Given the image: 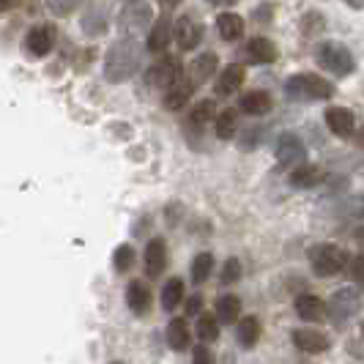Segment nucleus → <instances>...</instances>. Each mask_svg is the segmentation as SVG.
Instances as JSON below:
<instances>
[{"mask_svg": "<svg viewBox=\"0 0 364 364\" xmlns=\"http://www.w3.org/2000/svg\"><path fill=\"white\" fill-rule=\"evenodd\" d=\"M326 127L337 137H350L356 132V118L348 107H328L326 109Z\"/></svg>", "mask_w": 364, "mask_h": 364, "instance_id": "nucleus-11", "label": "nucleus"}, {"mask_svg": "<svg viewBox=\"0 0 364 364\" xmlns=\"http://www.w3.org/2000/svg\"><path fill=\"white\" fill-rule=\"evenodd\" d=\"M200 310H203V299L200 296H192V299L186 301V312H189V315H198Z\"/></svg>", "mask_w": 364, "mask_h": 364, "instance_id": "nucleus-39", "label": "nucleus"}, {"mask_svg": "<svg viewBox=\"0 0 364 364\" xmlns=\"http://www.w3.org/2000/svg\"><path fill=\"white\" fill-rule=\"evenodd\" d=\"M323 178H326V173L318 164H299V167H293L291 173V183L299 186V189H312V186H318Z\"/></svg>", "mask_w": 364, "mask_h": 364, "instance_id": "nucleus-18", "label": "nucleus"}, {"mask_svg": "<svg viewBox=\"0 0 364 364\" xmlns=\"http://www.w3.org/2000/svg\"><path fill=\"white\" fill-rule=\"evenodd\" d=\"M359 307H362L359 293L353 291V288H343V291H337L331 299H328L326 312L331 315V321L343 323V321H348V318H353V315L359 312Z\"/></svg>", "mask_w": 364, "mask_h": 364, "instance_id": "nucleus-5", "label": "nucleus"}, {"mask_svg": "<svg viewBox=\"0 0 364 364\" xmlns=\"http://www.w3.org/2000/svg\"><path fill=\"white\" fill-rule=\"evenodd\" d=\"M296 312H299L301 321H321V318L326 315V304H323V299H318L315 293H301V296L296 299Z\"/></svg>", "mask_w": 364, "mask_h": 364, "instance_id": "nucleus-17", "label": "nucleus"}, {"mask_svg": "<svg viewBox=\"0 0 364 364\" xmlns=\"http://www.w3.org/2000/svg\"><path fill=\"white\" fill-rule=\"evenodd\" d=\"M167 346L173 350H186L189 348V326L181 318H173L167 326Z\"/></svg>", "mask_w": 364, "mask_h": 364, "instance_id": "nucleus-25", "label": "nucleus"}, {"mask_svg": "<svg viewBox=\"0 0 364 364\" xmlns=\"http://www.w3.org/2000/svg\"><path fill=\"white\" fill-rule=\"evenodd\" d=\"M195 91V85L189 82V80H178L173 88H167V96H164V107L167 109H181L186 102H189V96Z\"/></svg>", "mask_w": 364, "mask_h": 364, "instance_id": "nucleus-22", "label": "nucleus"}, {"mask_svg": "<svg viewBox=\"0 0 364 364\" xmlns=\"http://www.w3.org/2000/svg\"><path fill=\"white\" fill-rule=\"evenodd\" d=\"M208 3H214V6H230V3H236V0H208Z\"/></svg>", "mask_w": 364, "mask_h": 364, "instance_id": "nucleus-43", "label": "nucleus"}, {"mask_svg": "<svg viewBox=\"0 0 364 364\" xmlns=\"http://www.w3.org/2000/svg\"><path fill=\"white\" fill-rule=\"evenodd\" d=\"M353 137H356V146L364 148V127L356 129V132H353Z\"/></svg>", "mask_w": 364, "mask_h": 364, "instance_id": "nucleus-41", "label": "nucleus"}, {"mask_svg": "<svg viewBox=\"0 0 364 364\" xmlns=\"http://www.w3.org/2000/svg\"><path fill=\"white\" fill-rule=\"evenodd\" d=\"M293 343L299 350H304V353H323L328 350V337L323 331H318V328H296L293 331Z\"/></svg>", "mask_w": 364, "mask_h": 364, "instance_id": "nucleus-10", "label": "nucleus"}, {"mask_svg": "<svg viewBox=\"0 0 364 364\" xmlns=\"http://www.w3.org/2000/svg\"><path fill=\"white\" fill-rule=\"evenodd\" d=\"M217 31L225 41H236V38L244 36V19L233 11H225L217 17Z\"/></svg>", "mask_w": 364, "mask_h": 364, "instance_id": "nucleus-19", "label": "nucleus"}, {"mask_svg": "<svg viewBox=\"0 0 364 364\" xmlns=\"http://www.w3.org/2000/svg\"><path fill=\"white\" fill-rule=\"evenodd\" d=\"M192 359H195V364H211V350L205 346H198L195 353H192Z\"/></svg>", "mask_w": 364, "mask_h": 364, "instance_id": "nucleus-38", "label": "nucleus"}, {"mask_svg": "<svg viewBox=\"0 0 364 364\" xmlns=\"http://www.w3.org/2000/svg\"><path fill=\"white\" fill-rule=\"evenodd\" d=\"M288 93L296 99H331L334 85L318 74H296L288 80Z\"/></svg>", "mask_w": 364, "mask_h": 364, "instance_id": "nucleus-4", "label": "nucleus"}, {"mask_svg": "<svg viewBox=\"0 0 364 364\" xmlns=\"http://www.w3.org/2000/svg\"><path fill=\"white\" fill-rule=\"evenodd\" d=\"M198 337H200L203 343H217V340H219L217 315H200V323H198Z\"/></svg>", "mask_w": 364, "mask_h": 364, "instance_id": "nucleus-34", "label": "nucleus"}, {"mask_svg": "<svg viewBox=\"0 0 364 364\" xmlns=\"http://www.w3.org/2000/svg\"><path fill=\"white\" fill-rule=\"evenodd\" d=\"M244 77H247V69L241 66V63H230V66H225L222 74H219L217 80V93L219 96H230V93H236L241 85H244Z\"/></svg>", "mask_w": 364, "mask_h": 364, "instance_id": "nucleus-15", "label": "nucleus"}, {"mask_svg": "<svg viewBox=\"0 0 364 364\" xmlns=\"http://www.w3.org/2000/svg\"><path fill=\"white\" fill-rule=\"evenodd\" d=\"M350 9H364V0H346Z\"/></svg>", "mask_w": 364, "mask_h": 364, "instance_id": "nucleus-42", "label": "nucleus"}, {"mask_svg": "<svg viewBox=\"0 0 364 364\" xmlns=\"http://www.w3.org/2000/svg\"><path fill=\"white\" fill-rule=\"evenodd\" d=\"M127 304H129V310L134 312V315H146V312L151 310V288H148L143 279L129 282Z\"/></svg>", "mask_w": 364, "mask_h": 364, "instance_id": "nucleus-13", "label": "nucleus"}, {"mask_svg": "<svg viewBox=\"0 0 364 364\" xmlns=\"http://www.w3.org/2000/svg\"><path fill=\"white\" fill-rule=\"evenodd\" d=\"M241 109L247 115H266L272 109V96L266 91H252L241 99Z\"/></svg>", "mask_w": 364, "mask_h": 364, "instance_id": "nucleus-24", "label": "nucleus"}, {"mask_svg": "<svg viewBox=\"0 0 364 364\" xmlns=\"http://www.w3.org/2000/svg\"><path fill=\"white\" fill-rule=\"evenodd\" d=\"M178 80H181V66H178V60H173V58L156 60L146 72V82L151 88H173Z\"/></svg>", "mask_w": 364, "mask_h": 364, "instance_id": "nucleus-6", "label": "nucleus"}, {"mask_svg": "<svg viewBox=\"0 0 364 364\" xmlns=\"http://www.w3.org/2000/svg\"><path fill=\"white\" fill-rule=\"evenodd\" d=\"M80 3L82 0H47V9L53 11L55 17H66V14H72Z\"/></svg>", "mask_w": 364, "mask_h": 364, "instance_id": "nucleus-35", "label": "nucleus"}, {"mask_svg": "<svg viewBox=\"0 0 364 364\" xmlns=\"http://www.w3.org/2000/svg\"><path fill=\"white\" fill-rule=\"evenodd\" d=\"M304 156H307V151L301 146V140L296 134H282V140L277 146V159H279V164L299 167V164H304Z\"/></svg>", "mask_w": 364, "mask_h": 364, "instance_id": "nucleus-9", "label": "nucleus"}, {"mask_svg": "<svg viewBox=\"0 0 364 364\" xmlns=\"http://www.w3.org/2000/svg\"><path fill=\"white\" fill-rule=\"evenodd\" d=\"M173 38H176L178 50L189 53V50H195V47L200 44L203 25L195 17H181L178 22H176V25H173Z\"/></svg>", "mask_w": 364, "mask_h": 364, "instance_id": "nucleus-7", "label": "nucleus"}, {"mask_svg": "<svg viewBox=\"0 0 364 364\" xmlns=\"http://www.w3.org/2000/svg\"><path fill=\"white\" fill-rule=\"evenodd\" d=\"M164 6H167V9H173V6H178V3H181V0H162Z\"/></svg>", "mask_w": 364, "mask_h": 364, "instance_id": "nucleus-44", "label": "nucleus"}, {"mask_svg": "<svg viewBox=\"0 0 364 364\" xmlns=\"http://www.w3.org/2000/svg\"><path fill=\"white\" fill-rule=\"evenodd\" d=\"M318 63L331 72L334 77H348V74L356 69V60H353V55L348 50L346 44H340V41H326V44H321L318 47Z\"/></svg>", "mask_w": 364, "mask_h": 364, "instance_id": "nucleus-2", "label": "nucleus"}, {"mask_svg": "<svg viewBox=\"0 0 364 364\" xmlns=\"http://www.w3.org/2000/svg\"><path fill=\"white\" fill-rule=\"evenodd\" d=\"M112 364H124V362H112Z\"/></svg>", "mask_w": 364, "mask_h": 364, "instance_id": "nucleus-45", "label": "nucleus"}, {"mask_svg": "<svg viewBox=\"0 0 364 364\" xmlns=\"http://www.w3.org/2000/svg\"><path fill=\"white\" fill-rule=\"evenodd\" d=\"M105 28H107V9H105V3H93L88 14L82 17V31H88L91 36H99Z\"/></svg>", "mask_w": 364, "mask_h": 364, "instance_id": "nucleus-21", "label": "nucleus"}, {"mask_svg": "<svg viewBox=\"0 0 364 364\" xmlns=\"http://www.w3.org/2000/svg\"><path fill=\"white\" fill-rule=\"evenodd\" d=\"M238 277H241V263H238L236 257H230V260L222 266V277H219V279H222L225 285H233Z\"/></svg>", "mask_w": 364, "mask_h": 364, "instance_id": "nucleus-36", "label": "nucleus"}, {"mask_svg": "<svg viewBox=\"0 0 364 364\" xmlns=\"http://www.w3.org/2000/svg\"><path fill=\"white\" fill-rule=\"evenodd\" d=\"M214 118H217V107H214V102L211 99H203L195 105V109L189 112V124L192 127H205V124H214Z\"/></svg>", "mask_w": 364, "mask_h": 364, "instance_id": "nucleus-29", "label": "nucleus"}, {"mask_svg": "<svg viewBox=\"0 0 364 364\" xmlns=\"http://www.w3.org/2000/svg\"><path fill=\"white\" fill-rule=\"evenodd\" d=\"M310 266L318 277H334L348 266V255L334 244H318L310 252Z\"/></svg>", "mask_w": 364, "mask_h": 364, "instance_id": "nucleus-3", "label": "nucleus"}, {"mask_svg": "<svg viewBox=\"0 0 364 364\" xmlns=\"http://www.w3.org/2000/svg\"><path fill=\"white\" fill-rule=\"evenodd\" d=\"M211 269H214V255L211 252H200V255H195L192 260V279L195 282H205L208 277H211Z\"/></svg>", "mask_w": 364, "mask_h": 364, "instance_id": "nucleus-31", "label": "nucleus"}, {"mask_svg": "<svg viewBox=\"0 0 364 364\" xmlns=\"http://www.w3.org/2000/svg\"><path fill=\"white\" fill-rule=\"evenodd\" d=\"M164 266H167V247L162 238H151L146 247V274L154 279L164 272Z\"/></svg>", "mask_w": 364, "mask_h": 364, "instance_id": "nucleus-14", "label": "nucleus"}, {"mask_svg": "<svg viewBox=\"0 0 364 364\" xmlns=\"http://www.w3.org/2000/svg\"><path fill=\"white\" fill-rule=\"evenodd\" d=\"M121 28H127V31H137V28H146L148 22H151V9H148L146 3H140V0H132L127 9H124V14H121Z\"/></svg>", "mask_w": 364, "mask_h": 364, "instance_id": "nucleus-16", "label": "nucleus"}, {"mask_svg": "<svg viewBox=\"0 0 364 364\" xmlns=\"http://www.w3.org/2000/svg\"><path fill=\"white\" fill-rule=\"evenodd\" d=\"M134 250L129 247V244H121L118 250H115V255H112V266H115V272L118 274H127L132 272V266H134Z\"/></svg>", "mask_w": 364, "mask_h": 364, "instance_id": "nucleus-33", "label": "nucleus"}, {"mask_svg": "<svg viewBox=\"0 0 364 364\" xmlns=\"http://www.w3.org/2000/svg\"><path fill=\"white\" fill-rule=\"evenodd\" d=\"M25 47H28V53L33 55V58H44L55 47V28L47 25V22L33 25L28 31V36H25Z\"/></svg>", "mask_w": 364, "mask_h": 364, "instance_id": "nucleus-8", "label": "nucleus"}, {"mask_svg": "<svg viewBox=\"0 0 364 364\" xmlns=\"http://www.w3.org/2000/svg\"><path fill=\"white\" fill-rule=\"evenodd\" d=\"M337 214L348 219H364V195L346 198L343 203H337Z\"/></svg>", "mask_w": 364, "mask_h": 364, "instance_id": "nucleus-32", "label": "nucleus"}, {"mask_svg": "<svg viewBox=\"0 0 364 364\" xmlns=\"http://www.w3.org/2000/svg\"><path fill=\"white\" fill-rule=\"evenodd\" d=\"M170 38H173V25H170V19H159V22L151 28L148 50H151V53H164L167 44H170Z\"/></svg>", "mask_w": 364, "mask_h": 364, "instance_id": "nucleus-20", "label": "nucleus"}, {"mask_svg": "<svg viewBox=\"0 0 364 364\" xmlns=\"http://www.w3.org/2000/svg\"><path fill=\"white\" fill-rule=\"evenodd\" d=\"M238 315H241V299L238 296L228 293L217 301V318L222 323H236Z\"/></svg>", "mask_w": 364, "mask_h": 364, "instance_id": "nucleus-27", "label": "nucleus"}, {"mask_svg": "<svg viewBox=\"0 0 364 364\" xmlns=\"http://www.w3.org/2000/svg\"><path fill=\"white\" fill-rule=\"evenodd\" d=\"M214 132L222 140H230L238 132V109H222L214 118Z\"/></svg>", "mask_w": 364, "mask_h": 364, "instance_id": "nucleus-26", "label": "nucleus"}, {"mask_svg": "<svg viewBox=\"0 0 364 364\" xmlns=\"http://www.w3.org/2000/svg\"><path fill=\"white\" fill-rule=\"evenodd\" d=\"M217 66H219V58L214 53H203L200 58H195L192 60V66H189V82L198 88L203 85L205 80H211L214 74H217Z\"/></svg>", "mask_w": 364, "mask_h": 364, "instance_id": "nucleus-12", "label": "nucleus"}, {"mask_svg": "<svg viewBox=\"0 0 364 364\" xmlns=\"http://www.w3.org/2000/svg\"><path fill=\"white\" fill-rule=\"evenodd\" d=\"M14 6H19V0H0V14L9 11V9H14Z\"/></svg>", "mask_w": 364, "mask_h": 364, "instance_id": "nucleus-40", "label": "nucleus"}, {"mask_svg": "<svg viewBox=\"0 0 364 364\" xmlns=\"http://www.w3.org/2000/svg\"><path fill=\"white\" fill-rule=\"evenodd\" d=\"M350 274H353V279L364 288V255L353 257V263H350Z\"/></svg>", "mask_w": 364, "mask_h": 364, "instance_id": "nucleus-37", "label": "nucleus"}, {"mask_svg": "<svg viewBox=\"0 0 364 364\" xmlns=\"http://www.w3.org/2000/svg\"><path fill=\"white\" fill-rule=\"evenodd\" d=\"M260 340V321L255 315H247L244 321H238V343L244 348H255Z\"/></svg>", "mask_w": 364, "mask_h": 364, "instance_id": "nucleus-28", "label": "nucleus"}, {"mask_svg": "<svg viewBox=\"0 0 364 364\" xmlns=\"http://www.w3.org/2000/svg\"><path fill=\"white\" fill-rule=\"evenodd\" d=\"M250 58H252L255 63H274V60H277V44L266 36L252 38V41H250Z\"/></svg>", "mask_w": 364, "mask_h": 364, "instance_id": "nucleus-23", "label": "nucleus"}, {"mask_svg": "<svg viewBox=\"0 0 364 364\" xmlns=\"http://www.w3.org/2000/svg\"><path fill=\"white\" fill-rule=\"evenodd\" d=\"M183 301V282L178 277H173L170 282H164V291H162V307L167 312L173 310V307H178Z\"/></svg>", "mask_w": 364, "mask_h": 364, "instance_id": "nucleus-30", "label": "nucleus"}, {"mask_svg": "<svg viewBox=\"0 0 364 364\" xmlns=\"http://www.w3.org/2000/svg\"><path fill=\"white\" fill-rule=\"evenodd\" d=\"M143 63V50L134 38H121L107 50L105 58V77L109 82H124L140 69Z\"/></svg>", "mask_w": 364, "mask_h": 364, "instance_id": "nucleus-1", "label": "nucleus"}]
</instances>
